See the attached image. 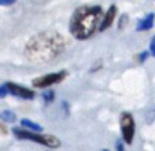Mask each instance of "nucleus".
Instances as JSON below:
<instances>
[{"mask_svg": "<svg viewBox=\"0 0 155 151\" xmlns=\"http://www.w3.org/2000/svg\"><path fill=\"white\" fill-rule=\"evenodd\" d=\"M68 43L60 32L45 30L32 36L26 47L24 54L33 63H48L57 59L66 49Z\"/></svg>", "mask_w": 155, "mask_h": 151, "instance_id": "1", "label": "nucleus"}, {"mask_svg": "<svg viewBox=\"0 0 155 151\" xmlns=\"http://www.w3.org/2000/svg\"><path fill=\"white\" fill-rule=\"evenodd\" d=\"M104 12L100 5H84L74 11L69 32L75 39H89L100 27Z\"/></svg>", "mask_w": 155, "mask_h": 151, "instance_id": "2", "label": "nucleus"}, {"mask_svg": "<svg viewBox=\"0 0 155 151\" xmlns=\"http://www.w3.org/2000/svg\"><path fill=\"white\" fill-rule=\"evenodd\" d=\"M12 133L17 139L33 141V142H36L42 147H47V148H57L60 145L59 138H56L53 135H47V133H35V132H29V130H24V129H18V127H14Z\"/></svg>", "mask_w": 155, "mask_h": 151, "instance_id": "3", "label": "nucleus"}, {"mask_svg": "<svg viewBox=\"0 0 155 151\" xmlns=\"http://www.w3.org/2000/svg\"><path fill=\"white\" fill-rule=\"evenodd\" d=\"M120 132H122L124 142L131 145L133 141H134L136 122H134V118L130 112H122V115H120Z\"/></svg>", "mask_w": 155, "mask_h": 151, "instance_id": "4", "label": "nucleus"}, {"mask_svg": "<svg viewBox=\"0 0 155 151\" xmlns=\"http://www.w3.org/2000/svg\"><path fill=\"white\" fill-rule=\"evenodd\" d=\"M66 76H68V73H66L65 70H60V71H57V73H50V74L36 77L32 85H33L35 88H48V86L57 85V83H60L62 80H65Z\"/></svg>", "mask_w": 155, "mask_h": 151, "instance_id": "5", "label": "nucleus"}, {"mask_svg": "<svg viewBox=\"0 0 155 151\" xmlns=\"http://www.w3.org/2000/svg\"><path fill=\"white\" fill-rule=\"evenodd\" d=\"M6 89H8V94H12L18 98H24V100H33L35 97V92L26 86H21L18 83H14V82H8L5 83Z\"/></svg>", "mask_w": 155, "mask_h": 151, "instance_id": "6", "label": "nucleus"}, {"mask_svg": "<svg viewBox=\"0 0 155 151\" xmlns=\"http://www.w3.org/2000/svg\"><path fill=\"white\" fill-rule=\"evenodd\" d=\"M116 12H117V8H116V5H111L108 9H107V12H104L103 18H101V23H100V27H98V30L100 32H104V30H107L113 23H114V18H116Z\"/></svg>", "mask_w": 155, "mask_h": 151, "instance_id": "7", "label": "nucleus"}, {"mask_svg": "<svg viewBox=\"0 0 155 151\" xmlns=\"http://www.w3.org/2000/svg\"><path fill=\"white\" fill-rule=\"evenodd\" d=\"M154 21H155V14H154V12H151V14H148L145 18H142V20L137 23L136 30H137V32H146V30L152 29Z\"/></svg>", "mask_w": 155, "mask_h": 151, "instance_id": "8", "label": "nucleus"}, {"mask_svg": "<svg viewBox=\"0 0 155 151\" xmlns=\"http://www.w3.org/2000/svg\"><path fill=\"white\" fill-rule=\"evenodd\" d=\"M21 125L24 127V130L35 132V133H41V132L44 130L39 124H36V122H33V121H30V119H27V118H23V119H21Z\"/></svg>", "mask_w": 155, "mask_h": 151, "instance_id": "9", "label": "nucleus"}, {"mask_svg": "<svg viewBox=\"0 0 155 151\" xmlns=\"http://www.w3.org/2000/svg\"><path fill=\"white\" fill-rule=\"evenodd\" d=\"M0 119L5 121V122H14L17 119V115L14 112H11V110H3L0 113Z\"/></svg>", "mask_w": 155, "mask_h": 151, "instance_id": "10", "label": "nucleus"}, {"mask_svg": "<svg viewBox=\"0 0 155 151\" xmlns=\"http://www.w3.org/2000/svg\"><path fill=\"white\" fill-rule=\"evenodd\" d=\"M42 98H44V101H45V103H51V101L54 100V92H53V91L44 92V94H42Z\"/></svg>", "mask_w": 155, "mask_h": 151, "instance_id": "11", "label": "nucleus"}, {"mask_svg": "<svg viewBox=\"0 0 155 151\" xmlns=\"http://www.w3.org/2000/svg\"><path fill=\"white\" fill-rule=\"evenodd\" d=\"M149 53L152 56H155V35H154V38L151 39V44H149Z\"/></svg>", "mask_w": 155, "mask_h": 151, "instance_id": "12", "label": "nucleus"}, {"mask_svg": "<svg viewBox=\"0 0 155 151\" xmlns=\"http://www.w3.org/2000/svg\"><path fill=\"white\" fill-rule=\"evenodd\" d=\"M8 95V89H6V86H5V83L3 85H0V98H3V97H6Z\"/></svg>", "mask_w": 155, "mask_h": 151, "instance_id": "13", "label": "nucleus"}, {"mask_svg": "<svg viewBox=\"0 0 155 151\" xmlns=\"http://www.w3.org/2000/svg\"><path fill=\"white\" fill-rule=\"evenodd\" d=\"M116 151H125V145L122 141H117L116 142Z\"/></svg>", "mask_w": 155, "mask_h": 151, "instance_id": "14", "label": "nucleus"}, {"mask_svg": "<svg viewBox=\"0 0 155 151\" xmlns=\"http://www.w3.org/2000/svg\"><path fill=\"white\" fill-rule=\"evenodd\" d=\"M17 0H0V6H8V5H14Z\"/></svg>", "mask_w": 155, "mask_h": 151, "instance_id": "15", "label": "nucleus"}, {"mask_svg": "<svg viewBox=\"0 0 155 151\" xmlns=\"http://www.w3.org/2000/svg\"><path fill=\"white\" fill-rule=\"evenodd\" d=\"M148 54L149 53H146V51H143L142 54H139V62H145V59L148 57Z\"/></svg>", "mask_w": 155, "mask_h": 151, "instance_id": "16", "label": "nucleus"}, {"mask_svg": "<svg viewBox=\"0 0 155 151\" xmlns=\"http://www.w3.org/2000/svg\"><path fill=\"white\" fill-rule=\"evenodd\" d=\"M103 151H108V150H103Z\"/></svg>", "mask_w": 155, "mask_h": 151, "instance_id": "17", "label": "nucleus"}]
</instances>
